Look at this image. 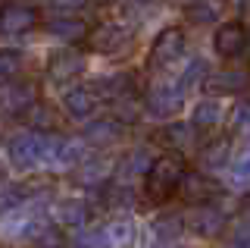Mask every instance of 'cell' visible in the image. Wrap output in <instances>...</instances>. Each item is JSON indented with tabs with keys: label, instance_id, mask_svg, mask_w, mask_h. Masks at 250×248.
<instances>
[{
	"label": "cell",
	"instance_id": "6",
	"mask_svg": "<svg viewBox=\"0 0 250 248\" xmlns=\"http://www.w3.org/2000/svg\"><path fill=\"white\" fill-rule=\"evenodd\" d=\"M35 107V85L28 82H13L0 91V116L3 120H16V116H25Z\"/></svg>",
	"mask_w": 250,
	"mask_h": 248
},
{
	"label": "cell",
	"instance_id": "4",
	"mask_svg": "<svg viewBox=\"0 0 250 248\" xmlns=\"http://www.w3.org/2000/svg\"><path fill=\"white\" fill-rule=\"evenodd\" d=\"M182 53H185V32L175 28V25H169V28H163V32L156 35V41L150 44V66L153 69H169L182 60Z\"/></svg>",
	"mask_w": 250,
	"mask_h": 248
},
{
	"label": "cell",
	"instance_id": "20",
	"mask_svg": "<svg viewBox=\"0 0 250 248\" xmlns=\"http://www.w3.org/2000/svg\"><path fill=\"white\" fill-rule=\"evenodd\" d=\"M22 75V53L13 48H0V88L13 85Z\"/></svg>",
	"mask_w": 250,
	"mask_h": 248
},
{
	"label": "cell",
	"instance_id": "8",
	"mask_svg": "<svg viewBox=\"0 0 250 248\" xmlns=\"http://www.w3.org/2000/svg\"><path fill=\"white\" fill-rule=\"evenodd\" d=\"M213 48L219 57H225V60H234V57H241L247 48V32H244V25H241L238 19L234 22H222V25L216 28V35H213Z\"/></svg>",
	"mask_w": 250,
	"mask_h": 248
},
{
	"label": "cell",
	"instance_id": "26",
	"mask_svg": "<svg viewBox=\"0 0 250 248\" xmlns=\"http://www.w3.org/2000/svg\"><path fill=\"white\" fill-rule=\"evenodd\" d=\"M231 245H234V248H250V220H247V223H241V226L234 229Z\"/></svg>",
	"mask_w": 250,
	"mask_h": 248
},
{
	"label": "cell",
	"instance_id": "28",
	"mask_svg": "<svg viewBox=\"0 0 250 248\" xmlns=\"http://www.w3.org/2000/svg\"><path fill=\"white\" fill-rule=\"evenodd\" d=\"M84 0H53V6H62V10H75V6H82Z\"/></svg>",
	"mask_w": 250,
	"mask_h": 248
},
{
	"label": "cell",
	"instance_id": "5",
	"mask_svg": "<svg viewBox=\"0 0 250 248\" xmlns=\"http://www.w3.org/2000/svg\"><path fill=\"white\" fill-rule=\"evenodd\" d=\"M138 242V226L128 217H119V220H109L100 232H94L88 239L91 248H131Z\"/></svg>",
	"mask_w": 250,
	"mask_h": 248
},
{
	"label": "cell",
	"instance_id": "31",
	"mask_svg": "<svg viewBox=\"0 0 250 248\" xmlns=\"http://www.w3.org/2000/svg\"><path fill=\"white\" fill-rule=\"evenodd\" d=\"M3 6H6V0H0V10H3Z\"/></svg>",
	"mask_w": 250,
	"mask_h": 248
},
{
	"label": "cell",
	"instance_id": "21",
	"mask_svg": "<svg viewBox=\"0 0 250 248\" xmlns=\"http://www.w3.org/2000/svg\"><path fill=\"white\" fill-rule=\"evenodd\" d=\"M25 120H28L31 132H50V129H57V113H53L47 104H35L25 113Z\"/></svg>",
	"mask_w": 250,
	"mask_h": 248
},
{
	"label": "cell",
	"instance_id": "24",
	"mask_svg": "<svg viewBox=\"0 0 250 248\" xmlns=\"http://www.w3.org/2000/svg\"><path fill=\"white\" fill-rule=\"evenodd\" d=\"M194 126H169L166 132H163V142L166 145H172V148H178V151H185V148H191V138H194V132H191Z\"/></svg>",
	"mask_w": 250,
	"mask_h": 248
},
{
	"label": "cell",
	"instance_id": "2",
	"mask_svg": "<svg viewBox=\"0 0 250 248\" xmlns=\"http://www.w3.org/2000/svg\"><path fill=\"white\" fill-rule=\"evenodd\" d=\"M47 145H50V135L41 132H25V135H16L10 142V164L16 170H35L47 164Z\"/></svg>",
	"mask_w": 250,
	"mask_h": 248
},
{
	"label": "cell",
	"instance_id": "15",
	"mask_svg": "<svg viewBox=\"0 0 250 248\" xmlns=\"http://www.w3.org/2000/svg\"><path fill=\"white\" fill-rule=\"evenodd\" d=\"M122 138V123L119 120H94L88 129H84V142L94 145V148H106V145L119 142Z\"/></svg>",
	"mask_w": 250,
	"mask_h": 248
},
{
	"label": "cell",
	"instance_id": "9",
	"mask_svg": "<svg viewBox=\"0 0 250 248\" xmlns=\"http://www.w3.org/2000/svg\"><path fill=\"white\" fill-rule=\"evenodd\" d=\"M82 73H84V57L78 50H57L47 63V79L53 85H66L78 79Z\"/></svg>",
	"mask_w": 250,
	"mask_h": 248
},
{
	"label": "cell",
	"instance_id": "17",
	"mask_svg": "<svg viewBox=\"0 0 250 248\" xmlns=\"http://www.w3.org/2000/svg\"><path fill=\"white\" fill-rule=\"evenodd\" d=\"M47 32H50L53 38H60V41H82V38H88V25H84V19L78 16H60L53 19L50 25H47Z\"/></svg>",
	"mask_w": 250,
	"mask_h": 248
},
{
	"label": "cell",
	"instance_id": "13",
	"mask_svg": "<svg viewBox=\"0 0 250 248\" xmlns=\"http://www.w3.org/2000/svg\"><path fill=\"white\" fill-rule=\"evenodd\" d=\"M178 192H182V198L188 201V204L197 207V204H209V198L216 195V185L209 182L203 173H185Z\"/></svg>",
	"mask_w": 250,
	"mask_h": 248
},
{
	"label": "cell",
	"instance_id": "27",
	"mask_svg": "<svg viewBox=\"0 0 250 248\" xmlns=\"http://www.w3.org/2000/svg\"><path fill=\"white\" fill-rule=\"evenodd\" d=\"M234 126H238L241 132H250V104H241L238 110H234Z\"/></svg>",
	"mask_w": 250,
	"mask_h": 248
},
{
	"label": "cell",
	"instance_id": "10",
	"mask_svg": "<svg viewBox=\"0 0 250 248\" xmlns=\"http://www.w3.org/2000/svg\"><path fill=\"white\" fill-rule=\"evenodd\" d=\"M38 25V10L25 3H13L0 10V35H28Z\"/></svg>",
	"mask_w": 250,
	"mask_h": 248
},
{
	"label": "cell",
	"instance_id": "30",
	"mask_svg": "<svg viewBox=\"0 0 250 248\" xmlns=\"http://www.w3.org/2000/svg\"><path fill=\"white\" fill-rule=\"evenodd\" d=\"M100 3H116V0H100Z\"/></svg>",
	"mask_w": 250,
	"mask_h": 248
},
{
	"label": "cell",
	"instance_id": "14",
	"mask_svg": "<svg viewBox=\"0 0 250 248\" xmlns=\"http://www.w3.org/2000/svg\"><path fill=\"white\" fill-rule=\"evenodd\" d=\"M78 157H82V142L50 135V145H47V167H53V170L72 167V164H78Z\"/></svg>",
	"mask_w": 250,
	"mask_h": 248
},
{
	"label": "cell",
	"instance_id": "32",
	"mask_svg": "<svg viewBox=\"0 0 250 248\" xmlns=\"http://www.w3.org/2000/svg\"><path fill=\"white\" fill-rule=\"evenodd\" d=\"M163 248H178V245H163Z\"/></svg>",
	"mask_w": 250,
	"mask_h": 248
},
{
	"label": "cell",
	"instance_id": "22",
	"mask_svg": "<svg viewBox=\"0 0 250 248\" xmlns=\"http://www.w3.org/2000/svg\"><path fill=\"white\" fill-rule=\"evenodd\" d=\"M109 104H113V120H119L122 126L125 123H135L138 113H141V104H138V98H131V91H125V95H119L116 100H109Z\"/></svg>",
	"mask_w": 250,
	"mask_h": 248
},
{
	"label": "cell",
	"instance_id": "7",
	"mask_svg": "<svg viewBox=\"0 0 250 248\" xmlns=\"http://www.w3.org/2000/svg\"><path fill=\"white\" fill-rule=\"evenodd\" d=\"M185 226L194 232V236H203V239H213L225 229V214L213 204H197L191 207L185 217Z\"/></svg>",
	"mask_w": 250,
	"mask_h": 248
},
{
	"label": "cell",
	"instance_id": "11",
	"mask_svg": "<svg viewBox=\"0 0 250 248\" xmlns=\"http://www.w3.org/2000/svg\"><path fill=\"white\" fill-rule=\"evenodd\" d=\"M125 41H128V32L122 25H116V22H104L94 32H88V48L94 53H116Z\"/></svg>",
	"mask_w": 250,
	"mask_h": 248
},
{
	"label": "cell",
	"instance_id": "23",
	"mask_svg": "<svg viewBox=\"0 0 250 248\" xmlns=\"http://www.w3.org/2000/svg\"><path fill=\"white\" fill-rule=\"evenodd\" d=\"M247 82H250V75L244 73V69L213 75V88H219V91H241V88H247Z\"/></svg>",
	"mask_w": 250,
	"mask_h": 248
},
{
	"label": "cell",
	"instance_id": "16",
	"mask_svg": "<svg viewBox=\"0 0 250 248\" xmlns=\"http://www.w3.org/2000/svg\"><path fill=\"white\" fill-rule=\"evenodd\" d=\"M53 220L60 226H84L88 220V204L82 198H62L53 204Z\"/></svg>",
	"mask_w": 250,
	"mask_h": 248
},
{
	"label": "cell",
	"instance_id": "3",
	"mask_svg": "<svg viewBox=\"0 0 250 248\" xmlns=\"http://www.w3.org/2000/svg\"><path fill=\"white\" fill-rule=\"evenodd\" d=\"M185 91H188L185 82H160V85H153V88L147 91V98H144L147 113L156 116V120L175 116L182 110V104H185Z\"/></svg>",
	"mask_w": 250,
	"mask_h": 248
},
{
	"label": "cell",
	"instance_id": "29",
	"mask_svg": "<svg viewBox=\"0 0 250 248\" xmlns=\"http://www.w3.org/2000/svg\"><path fill=\"white\" fill-rule=\"evenodd\" d=\"M3 173H6V170H3V164H0V179H3Z\"/></svg>",
	"mask_w": 250,
	"mask_h": 248
},
{
	"label": "cell",
	"instance_id": "25",
	"mask_svg": "<svg viewBox=\"0 0 250 248\" xmlns=\"http://www.w3.org/2000/svg\"><path fill=\"white\" fill-rule=\"evenodd\" d=\"M231 176H234V182H241V185H247L250 182V148L244 154H238L234 157V164H231Z\"/></svg>",
	"mask_w": 250,
	"mask_h": 248
},
{
	"label": "cell",
	"instance_id": "12",
	"mask_svg": "<svg viewBox=\"0 0 250 248\" xmlns=\"http://www.w3.org/2000/svg\"><path fill=\"white\" fill-rule=\"evenodd\" d=\"M62 107H66L69 120H91L94 110L100 107V95L94 88H72L66 98H62Z\"/></svg>",
	"mask_w": 250,
	"mask_h": 248
},
{
	"label": "cell",
	"instance_id": "19",
	"mask_svg": "<svg viewBox=\"0 0 250 248\" xmlns=\"http://www.w3.org/2000/svg\"><path fill=\"white\" fill-rule=\"evenodd\" d=\"M231 157V142L229 138H213V142H207V148L200 151V164L216 170V167H225Z\"/></svg>",
	"mask_w": 250,
	"mask_h": 248
},
{
	"label": "cell",
	"instance_id": "1",
	"mask_svg": "<svg viewBox=\"0 0 250 248\" xmlns=\"http://www.w3.org/2000/svg\"><path fill=\"white\" fill-rule=\"evenodd\" d=\"M182 176H185V164L182 157L169 154V157H156L144 173V189H147V198L153 204H166L172 195H178V185H182Z\"/></svg>",
	"mask_w": 250,
	"mask_h": 248
},
{
	"label": "cell",
	"instance_id": "18",
	"mask_svg": "<svg viewBox=\"0 0 250 248\" xmlns=\"http://www.w3.org/2000/svg\"><path fill=\"white\" fill-rule=\"evenodd\" d=\"M219 123H222V104L213 98L200 100L197 107H194V116H191V126L194 129H216Z\"/></svg>",
	"mask_w": 250,
	"mask_h": 248
}]
</instances>
